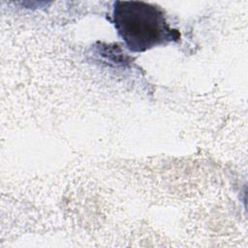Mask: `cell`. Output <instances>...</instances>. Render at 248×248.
<instances>
[{
	"label": "cell",
	"instance_id": "obj_1",
	"mask_svg": "<svg viewBox=\"0 0 248 248\" xmlns=\"http://www.w3.org/2000/svg\"><path fill=\"white\" fill-rule=\"evenodd\" d=\"M111 16L118 36L134 52H143L179 39L178 31L170 28L163 10L149 3L115 1Z\"/></svg>",
	"mask_w": 248,
	"mask_h": 248
}]
</instances>
